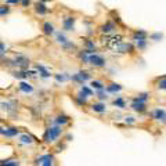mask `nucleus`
<instances>
[{"label":"nucleus","instance_id":"f257e3e1","mask_svg":"<svg viewBox=\"0 0 166 166\" xmlns=\"http://www.w3.org/2000/svg\"><path fill=\"white\" fill-rule=\"evenodd\" d=\"M64 134V127L61 126H57V124L51 123L44 129V133H43V143L47 144V145H54L55 143L61 140Z\"/></svg>","mask_w":166,"mask_h":166},{"label":"nucleus","instance_id":"f03ea898","mask_svg":"<svg viewBox=\"0 0 166 166\" xmlns=\"http://www.w3.org/2000/svg\"><path fill=\"white\" fill-rule=\"evenodd\" d=\"M108 64V60L105 55H102L100 51L97 53H93V54H89L87 55V62L86 65L91 66L94 69H101V68H105Z\"/></svg>","mask_w":166,"mask_h":166},{"label":"nucleus","instance_id":"7ed1b4c3","mask_svg":"<svg viewBox=\"0 0 166 166\" xmlns=\"http://www.w3.org/2000/svg\"><path fill=\"white\" fill-rule=\"evenodd\" d=\"M32 163H33V166H57L55 156L53 154H50V152L36 155Z\"/></svg>","mask_w":166,"mask_h":166},{"label":"nucleus","instance_id":"20e7f679","mask_svg":"<svg viewBox=\"0 0 166 166\" xmlns=\"http://www.w3.org/2000/svg\"><path fill=\"white\" fill-rule=\"evenodd\" d=\"M93 79V73H91L90 71H87V69H79L77 72H75L73 75H71V82L75 83V85H85V83L90 82V80Z\"/></svg>","mask_w":166,"mask_h":166},{"label":"nucleus","instance_id":"39448f33","mask_svg":"<svg viewBox=\"0 0 166 166\" xmlns=\"http://www.w3.org/2000/svg\"><path fill=\"white\" fill-rule=\"evenodd\" d=\"M112 53H115V54L118 55H130V54H134L136 51V47L134 44L132 43V42H122V43H119L118 46H115L112 50H111Z\"/></svg>","mask_w":166,"mask_h":166},{"label":"nucleus","instance_id":"423d86ee","mask_svg":"<svg viewBox=\"0 0 166 166\" xmlns=\"http://www.w3.org/2000/svg\"><path fill=\"white\" fill-rule=\"evenodd\" d=\"M129 108L132 111H134L136 113H138V115H144V113L148 112V102L141 101L136 97H132V100L129 102Z\"/></svg>","mask_w":166,"mask_h":166},{"label":"nucleus","instance_id":"0eeeda50","mask_svg":"<svg viewBox=\"0 0 166 166\" xmlns=\"http://www.w3.org/2000/svg\"><path fill=\"white\" fill-rule=\"evenodd\" d=\"M15 140L19 145H24V147H30V145H35L36 144V137L28 132H21L17 136Z\"/></svg>","mask_w":166,"mask_h":166},{"label":"nucleus","instance_id":"6e6552de","mask_svg":"<svg viewBox=\"0 0 166 166\" xmlns=\"http://www.w3.org/2000/svg\"><path fill=\"white\" fill-rule=\"evenodd\" d=\"M89 109L93 113H97V115H104L108 111V105L105 101H98V100H96V101H90Z\"/></svg>","mask_w":166,"mask_h":166},{"label":"nucleus","instance_id":"1a4fd4ad","mask_svg":"<svg viewBox=\"0 0 166 166\" xmlns=\"http://www.w3.org/2000/svg\"><path fill=\"white\" fill-rule=\"evenodd\" d=\"M116 28H118V24L113 19H107V21L102 22L98 26V30L101 35H109V33L116 32Z\"/></svg>","mask_w":166,"mask_h":166},{"label":"nucleus","instance_id":"9d476101","mask_svg":"<svg viewBox=\"0 0 166 166\" xmlns=\"http://www.w3.org/2000/svg\"><path fill=\"white\" fill-rule=\"evenodd\" d=\"M75 22H76V17L73 15H64L62 21H61V26H62L64 32H73L75 30Z\"/></svg>","mask_w":166,"mask_h":166},{"label":"nucleus","instance_id":"9b49d317","mask_svg":"<svg viewBox=\"0 0 166 166\" xmlns=\"http://www.w3.org/2000/svg\"><path fill=\"white\" fill-rule=\"evenodd\" d=\"M147 115H148V119L149 121H154V122H162V119L166 116V109H163V108L158 107V108H154V109L148 111L147 112Z\"/></svg>","mask_w":166,"mask_h":166},{"label":"nucleus","instance_id":"f8f14e48","mask_svg":"<svg viewBox=\"0 0 166 166\" xmlns=\"http://www.w3.org/2000/svg\"><path fill=\"white\" fill-rule=\"evenodd\" d=\"M71 122H72L71 116L66 115V113H58V115H55L51 119V123L57 124V126H61V127H66L68 124H71Z\"/></svg>","mask_w":166,"mask_h":166},{"label":"nucleus","instance_id":"ddd939ff","mask_svg":"<svg viewBox=\"0 0 166 166\" xmlns=\"http://www.w3.org/2000/svg\"><path fill=\"white\" fill-rule=\"evenodd\" d=\"M33 11H35V14L39 17V18H43V17H46L47 14H49V7L46 6V3L44 2H36L33 3Z\"/></svg>","mask_w":166,"mask_h":166},{"label":"nucleus","instance_id":"4468645a","mask_svg":"<svg viewBox=\"0 0 166 166\" xmlns=\"http://www.w3.org/2000/svg\"><path fill=\"white\" fill-rule=\"evenodd\" d=\"M73 101H75V104H76L77 107H80V108L89 107V104H90V98H89L87 96H85L80 90H77L76 94L73 96Z\"/></svg>","mask_w":166,"mask_h":166},{"label":"nucleus","instance_id":"2eb2a0df","mask_svg":"<svg viewBox=\"0 0 166 166\" xmlns=\"http://www.w3.org/2000/svg\"><path fill=\"white\" fill-rule=\"evenodd\" d=\"M40 29H42V33H43L44 36H47V38H51V36H54L55 33V25L53 24L51 21H43L40 25Z\"/></svg>","mask_w":166,"mask_h":166},{"label":"nucleus","instance_id":"dca6fc26","mask_svg":"<svg viewBox=\"0 0 166 166\" xmlns=\"http://www.w3.org/2000/svg\"><path fill=\"white\" fill-rule=\"evenodd\" d=\"M33 66H35V71L38 72L40 79H50V77L53 76V72L50 71V68H47V66L42 65V64H35Z\"/></svg>","mask_w":166,"mask_h":166},{"label":"nucleus","instance_id":"f3484780","mask_svg":"<svg viewBox=\"0 0 166 166\" xmlns=\"http://www.w3.org/2000/svg\"><path fill=\"white\" fill-rule=\"evenodd\" d=\"M105 91H107L109 96H116V94L123 91V86L116 83V82H109L105 85Z\"/></svg>","mask_w":166,"mask_h":166},{"label":"nucleus","instance_id":"a211bd4d","mask_svg":"<svg viewBox=\"0 0 166 166\" xmlns=\"http://www.w3.org/2000/svg\"><path fill=\"white\" fill-rule=\"evenodd\" d=\"M140 40H148V32L143 29H136L132 32L130 35V42L132 43H136V42H140Z\"/></svg>","mask_w":166,"mask_h":166},{"label":"nucleus","instance_id":"6ab92c4d","mask_svg":"<svg viewBox=\"0 0 166 166\" xmlns=\"http://www.w3.org/2000/svg\"><path fill=\"white\" fill-rule=\"evenodd\" d=\"M18 90L24 94H32L35 91V86L28 80H19L18 82Z\"/></svg>","mask_w":166,"mask_h":166},{"label":"nucleus","instance_id":"aec40b11","mask_svg":"<svg viewBox=\"0 0 166 166\" xmlns=\"http://www.w3.org/2000/svg\"><path fill=\"white\" fill-rule=\"evenodd\" d=\"M21 133V130L15 126H7L6 127V132L3 134V137L7 138V140H13V138H17V136Z\"/></svg>","mask_w":166,"mask_h":166},{"label":"nucleus","instance_id":"412c9836","mask_svg":"<svg viewBox=\"0 0 166 166\" xmlns=\"http://www.w3.org/2000/svg\"><path fill=\"white\" fill-rule=\"evenodd\" d=\"M111 105L112 107H115V108H118V109H124V108H127V100L124 98V97H122V96H116L115 98L111 101Z\"/></svg>","mask_w":166,"mask_h":166},{"label":"nucleus","instance_id":"4be33fe9","mask_svg":"<svg viewBox=\"0 0 166 166\" xmlns=\"http://www.w3.org/2000/svg\"><path fill=\"white\" fill-rule=\"evenodd\" d=\"M68 40H69L68 36L65 35V32H64L62 29H61V30H55V33H54V42L57 44H60V47L62 46V44H65Z\"/></svg>","mask_w":166,"mask_h":166},{"label":"nucleus","instance_id":"5701e85b","mask_svg":"<svg viewBox=\"0 0 166 166\" xmlns=\"http://www.w3.org/2000/svg\"><path fill=\"white\" fill-rule=\"evenodd\" d=\"M105 85H107V83H105L102 79H100V77H93V79L90 80V83H89V86H90L94 91L101 90V89H105Z\"/></svg>","mask_w":166,"mask_h":166},{"label":"nucleus","instance_id":"b1692460","mask_svg":"<svg viewBox=\"0 0 166 166\" xmlns=\"http://www.w3.org/2000/svg\"><path fill=\"white\" fill-rule=\"evenodd\" d=\"M61 50H62V51H65V53H72V51L76 53L77 50H79V47H77V44L73 43L72 40H68L65 44H62V46H61Z\"/></svg>","mask_w":166,"mask_h":166},{"label":"nucleus","instance_id":"393cba45","mask_svg":"<svg viewBox=\"0 0 166 166\" xmlns=\"http://www.w3.org/2000/svg\"><path fill=\"white\" fill-rule=\"evenodd\" d=\"M71 79V75L66 72H55L54 73V80L55 83H65Z\"/></svg>","mask_w":166,"mask_h":166},{"label":"nucleus","instance_id":"a878e982","mask_svg":"<svg viewBox=\"0 0 166 166\" xmlns=\"http://www.w3.org/2000/svg\"><path fill=\"white\" fill-rule=\"evenodd\" d=\"M0 166H21V160L18 158H7L0 160Z\"/></svg>","mask_w":166,"mask_h":166},{"label":"nucleus","instance_id":"bb28decb","mask_svg":"<svg viewBox=\"0 0 166 166\" xmlns=\"http://www.w3.org/2000/svg\"><path fill=\"white\" fill-rule=\"evenodd\" d=\"M154 86L158 89V90L166 91V77H163V76L155 77V79H154Z\"/></svg>","mask_w":166,"mask_h":166},{"label":"nucleus","instance_id":"cd10ccee","mask_svg":"<svg viewBox=\"0 0 166 166\" xmlns=\"http://www.w3.org/2000/svg\"><path fill=\"white\" fill-rule=\"evenodd\" d=\"M94 97H96V100H98V101H107V100H109V94L105 91V89H101V90H97L96 94H94Z\"/></svg>","mask_w":166,"mask_h":166},{"label":"nucleus","instance_id":"c85d7f7f","mask_svg":"<svg viewBox=\"0 0 166 166\" xmlns=\"http://www.w3.org/2000/svg\"><path fill=\"white\" fill-rule=\"evenodd\" d=\"M79 90L82 91V93L85 94V96H87L89 98H90V97H94V94H96V91H94L93 89H91L89 85H86V83H85V85H82V86H80V89H79Z\"/></svg>","mask_w":166,"mask_h":166},{"label":"nucleus","instance_id":"c756f323","mask_svg":"<svg viewBox=\"0 0 166 166\" xmlns=\"http://www.w3.org/2000/svg\"><path fill=\"white\" fill-rule=\"evenodd\" d=\"M136 47V51H144V50L148 47V40H140V42H136V43H133Z\"/></svg>","mask_w":166,"mask_h":166},{"label":"nucleus","instance_id":"7c9ffc66","mask_svg":"<svg viewBox=\"0 0 166 166\" xmlns=\"http://www.w3.org/2000/svg\"><path fill=\"white\" fill-rule=\"evenodd\" d=\"M123 123L127 124V126H134L137 123V118L133 115H126V116H123Z\"/></svg>","mask_w":166,"mask_h":166},{"label":"nucleus","instance_id":"2f4dec72","mask_svg":"<svg viewBox=\"0 0 166 166\" xmlns=\"http://www.w3.org/2000/svg\"><path fill=\"white\" fill-rule=\"evenodd\" d=\"M11 7L10 6H7V4H4V3H2L0 4V17H7L8 14L11 13Z\"/></svg>","mask_w":166,"mask_h":166},{"label":"nucleus","instance_id":"473e14b6","mask_svg":"<svg viewBox=\"0 0 166 166\" xmlns=\"http://www.w3.org/2000/svg\"><path fill=\"white\" fill-rule=\"evenodd\" d=\"M136 98H138V100H141V101H145V102H148V100L151 98V94L149 93H147V91H143V93H138V94H136Z\"/></svg>","mask_w":166,"mask_h":166},{"label":"nucleus","instance_id":"72a5a7b5","mask_svg":"<svg viewBox=\"0 0 166 166\" xmlns=\"http://www.w3.org/2000/svg\"><path fill=\"white\" fill-rule=\"evenodd\" d=\"M7 53H8V50H7V46H6V44L3 43L2 40H0V58L6 57V55H7Z\"/></svg>","mask_w":166,"mask_h":166},{"label":"nucleus","instance_id":"f704fd0d","mask_svg":"<svg viewBox=\"0 0 166 166\" xmlns=\"http://www.w3.org/2000/svg\"><path fill=\"white\" fill-rule=\"evenodd\" d=\"M162 38H163V35H162V33H159V32L149 33V35H148V40H149V39H151V40H160Z\"/></svg>","mask_w":166,"mask_h":166},{"label":"nucleus","instance_id":"c9c22d12","mask_svg":"<svg viewBox=\"0 0 166 166\" xmlns=\"http://www.w3.org/2000/svg\"><path fill=\"white\" fill-rule=\"evenodd\" d=\"M19 6H21L22 8H29V7H32L33 6V2L32 0H21Z\"/></svg>","mask_w":166,"mask_h":166},{"label":"nucleus","instance_id":"e433bc0d","mask_svg":"<svg viewBox=\"0 0 166 166\" xmlns=\"http://www.w3.org/2000/svg\"><path fill=\"white\" fill-rule=\"evenodd\" d=\"M3 3L7 4V6H10V7H13V6H19L21 0H3Z\"/></svg>","mask_w":166,"mask_h":166},{"label":"nucleus","instance_id":"4c0bfd02","mask_svg":"<svg viewBox=\"0 0 166 166\" xmlns=\"http://www.w3.org/2000/svg\"><path fill=\"white\" fill-rule=\"evenodd\" d=\"M163 77H166V75H163Z\"/></svg>","mask_w":166,"mask_h":166}]
</instances>
